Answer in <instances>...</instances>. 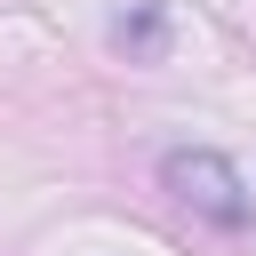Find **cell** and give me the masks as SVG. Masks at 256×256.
I'll use <instances>...</instances> for the list:
<instances>
[{"label": "cell", "mask_w": 256, "mask_h": 256, "mask_svg": "<svg viewBox=\"0 0 256 256\" xmlns=\"http://www.w3.org/2000/svg\"><path fill=\"white\" fill-rule=\"evenodd\" d=\"M160 184L192 208V216H208V224H224V232H240L248 224V184H240V168L224 160V152H208V144H176L168 160H160Z\"/></svg>", "instance_id": "6da1fadb"}, {"label": "cell", "mask_w": 256, "mask_h": 256, "mask_svg": "<svg viewBox=\"0 0 256 256\" xmlns=\"http://www.w3.org/2000/svg\"><path fill=\"white\" fill-rule=\"evenodd\" d=\"M112 40H120L128 56H144V64H152V56L168 48V8H160V0H136V8L112 24Z\"/></svg>", "instance_id": "7a4b0ae2"}]
</instances>
